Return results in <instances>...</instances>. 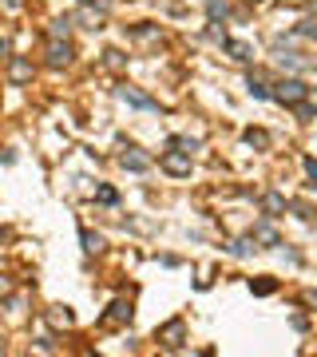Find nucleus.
Here are the masks:
<instances>
[{
  "mask_svg": "<svg viewBox=\"0 0 317 357\" xmlns=\"http://www.w3.org/2000/svg\"><path fill=\"white\" fill-rule=\"evenodd\" d=\"M269 99H278L282 108H298L301 99H309V83L294 80V76H285V80H278L274 88H269Z\"/></svg>",
  "mask_w": 317,
  "mask_h": 357,
  "instance_id": "nucleus-1",
  "label": "nucleus"
},
{
  "mask_svg": "<svg viewBox=\"0 0 317 357\" xmlns=\"http://www.w3.org/2000/svg\"><path fill=\"white\" fill-rule=\"evenodd\" d=\"M72 60H76L72 40H68V36H48V64H52V68H68Z\"/></svg>",
  "mask_w": 317,
  "mask_h": 357,
  "instance_id": "nucleus-2",
  "label": "nucleus"
},
{
  "mask_svg": "<svg viewBox=\"0 0 317 357\" xmlns=\"http://www.w3.org/2000/svg\"><path fill=\"white\" fill-rule=\"evenodd\" d=\"M158 167H163L171 178H187L190 175V155H187V151H174V147H167V151H163V159H158Z\"/></svg>",
  "mask_w": 317,
  "mask_h": 357,
  "instance_id": "nucleus-3",
  "label": "nucleus"
},
{
  "mask_svg": "<svg viewBox=\"0 0 317 357\" xmlns=\"http://www.w3.org/2000/svg\"><path fill=\"white\" fill-rule=\"evenodd\" d=\"M158 341H163V349H183V341H187V322H183V318H171V322L158 329Z\"/></svg>",
  "mask_w": 317,
  "mask_h": 357,
  "instance_id": "nucleus-4",
  "label": "nucleus"
},
{
  "mask_svg": "<svg viewBox=\"0 0 317 357\" xmlns=\"http://www.w3.org/2000/svg\"><path fill=\"white\" fill-rule=\"evenodd\" d=\"M119 167H123V171H135V175H143V171H151V155H147V151H139V147H123V151H119Z\"/></svg>",
  "mask_w": 317,
  "mask_h": 357,
  "instance_id": "nucleus-5",
  "label": "nucleus"
},
{
  "mask_svg": "<svg viewBox=\"0 0 317 357\" xmlns=\"http://www.w3.org/2000/svg\"><path fill=\"white\" fill-rule=\"evenodd\" d=\"M72 20H79L83 28H92V32H99V28L108 24V8H103V4H99V8H95V4H79V12H76Z\"/></svg>",
  "mask_w": 317,
  "mask_h": 357,
  "instance_id": "nucleus-6",
  "label": "nucleus"
},
{
  "mask_svg": "<svg viewBox=\"0 0 317 357\" xmlns=\"http://www.w3.org/2000/svg\"><path fill=\"white\" fill-rule=\"evenodd\" d=\"M131 314H135V309H131V302H127V298H115V302L108 306V314H103V325L119 329V325L131 322Z\"/></svg>",
  "mask_w": 317,
  "mask_h": 357,
  "instance_id": "nucleus-7",
  "label": "nucleus"
},
{
  "mask_svg": "<svg viewBox=\"0 0 317 357\" xmlns=\"http://www.w3.org/2000/svg\"><path fill=\"white\" fill-rule=\"evenodd\" d=\"M119 99H123V103H131V108H139V112H158L155 99L147 96V92H139V88H131V83H123V88H119Z\"/></svg>",
  "mask_w": 317,
  "mask_h": 357,
  "instance_id": "nucleus-8",
  "label": "nucleus"
},
{
  "mask_svg": "<svg viewBox=\"0 0 317 357\" xmlns=\"http://www.w3.org/2000/svg\"><path fill=\"white\" fill-rule=\"evenodd\" d=\"M250 243H258L262 250H274V246H282V234L269 227V223H254V227H250Z\"/></svg>",
  "mask_w": 317,
  "mask_h": 357,
  "instance_id": "nucleus-9",
  "label": "nucleus"
},
{
  "mask_svg": "<svg viewBox=\"0 0 317 357\" xmlns=\"http://www.w3.org/2000/svg\"><path fill=\"white\" fill-rule=\"evenodd\" d=\"M222 52H226L230 60H238V64H250L254 60V48L246 40H226V36H222Z\"/></svg>",
  "mask_w": 317,
  "mask_h": 357,
  "instance_id": "nucleus-10",
  "label": "nucleus"
},
{
  "mask_svg": "<svg viewBox=\"0 0 317 357\" xmlns=\"http://www.w3.org/2000/svg\"><path fill=\"white\" fill-rule=\"evenodd\" d=\"M131 40H139V44H163V28L158 24H135V28H127Z\"/></svg>",
  "mask_w": 317,
  "mask_h": 357,
  "instance_id": "nucleus-11",
  "label": "nucleus"
},
{
  "mask_svg": "<svg viewBox=\"0 0 317 357\" xmlns=\"http://www.w3.org/2000/svg\"><path fill=\"white\" fill-rule=\"evenodd\" d=\"M258 203H262V211H266L269 218H278V214H285V207H289L282 191H262V198H258Z\"/></svg>",
  "mask_w": 317,
  "mask_h": 357,
  "instance_id": "nucleus-12",
  "label": "nucleus"
},
{
  "mask_svg": "<svg viewBox=\"0 0 317 357\" xmlns=\"http://www.w3.org/2000/svg\"><path fill=\"white\" fill-rule=\"evenodd\" d=\"M8 80L12 83H32V64L20 56H8Z\"/></svg>",
  "mask_w": 317,
  "mask_h": 357,
  "instance_id": "nucleus-13",
  "label": "nucleus"
},
{
  "mask_svg": "<svg viewBox=\"0 0 317 357\" xmlns=\"http://www.w3.org/2000/svg\"><path fill=\"white\" fill-rule=\"evenodd\" d=\"M242 139H246V147H254V151H266V147L274 143L266 127H246V135H242Z\"/></svg>",
  "mask_w": 317,
  "mask_h": 357,
  "instance_id": "nucleus-14",
  "label": "nucleus"
},
{
  "mask_svg": "<svg viewBox=\"0 0 317 357\" xmlns=\"http://www.w3.org/2000/svg\"><path fill=\"white\" fill-rule=\"evenodd\" d=\"M79 243H83V254H99V250H103V238H99V234H95V230H79Z\"/></svg>",
  "mask_w": 317,
  "mask_h": 357,
  "instance_id": "nucleus-15",
  "label": "nucleus"
},
{
  "mask_svg": "<svg viewBox=\"0 0 317 357\" xmlns=\"http://www.w3.org/2000/svg\"><path fill=\"white\" fill-rule=\"evenodd\" d=\"M274 290H278L274 278H250V294H258V298H269Z\"/></svg>",
  "mask_w": 317,
  "mask_h": 357,
  "instance_id": "nucleus-16",
  "label": "nucleus"
},
{
  "mask_svg": "<svg viewBox=\"0 0 317 357\" xmlns=\"http://www.w3.org/2000/svg\"><path fill=\"white\" fill-rule=\"evenodd\" d=\"M246 88H250V96H254V99H269V88L262 83V76H254V72L246 76Z\"/></svg>",
  "mask_w": 317,
  "mask_h": 357,
  "instance_id": "nucleus-17",
  "label": "nucleus"
},
{
  "mask_svg": "<svg viewBox=\"0 0 317 357\" xmlns=\"http://www.w3.org/2000/svg\"><path fill=\"white\" fill-rule=\"evenodd\" d=\"M206 12H210V20H226L230 17V4L226 0H206Z\"/></svg>",
  "mask_w": 317,
  "mask_h": 357,
  "instance_id": "nucleus-18",
  "label": "nucleus"
},
{
  "mask_svg": "<svg viewBox=\"0 0 317 357\" xmlns=\"http://www.w3.org/2000/svg\"><path fill=\"white\" fill-rule=\"evenodd\" d=\"M103 64H108L111 72H123L127 60H123V52H119V48H108V52H103Z\"/></svg>",
  "mask_w": 317,
  "mask_h": 357,
  "instance_id": "nucleus-19",
  "label": "nucleus"
},
{
  "mask_svg": "<svg viewBox=\"0 0 317 357\" xmlns=\"http://www.w3.org/2000/svg\"><path fill=\"white\" fill-rule=\"evenodd\" d=\"M48 322H52V325H72L76 318H72V309H68V306H56L52 314H48Z\"/></svg>",
  "mask_w": 317,
  "mask_h": 357,
  "instance_id": "nucleus-20",
  "label": "nucleus"
},
{
  "mask_svg": "<svg viewBox=\"0 0 317 357\" xmlns=\"http://www.w3.org/2000/svg\"><path fill=\"white\" fill-rule=\"evenodd\" d=\"M167 147H174V151H187V155H190V151H198V139H190V135H174Z\"/></svg>",
  "mask_w": 317,
  "mask_h": 357,
  "instance_id": "nucleus-21",
  "label": "nucleus"
},
{
  "mask_svg": "<svg viewBox=\"0 0 317 357\" xmlns=\"http://www.w3.org/2000/svg\"><path fill=\"white\" fill-rule=\"evenodd\" d=\"M289 207H294V211H298V218H305V223H314V218H317L309 203H289Z\"/></svg>",
  "mask_w": 317,
  "mask_h": 357,
  "instance_id": "nucleus-22",
  "label": "nucleus"
},
{
  "mask_svg": "<svg viewBox=\"0 0 317 357\" xmlns=\"http://www.w3.org/2000/svg\"><path fill=\"white\" fill-rule=\"evenodd\" d=\"M226 250H230L234 258H246V254H250V238H246V243H226Z\"/></svg>",
  "mask_w": 317,
  "mask_h": 357,
  "instance_id": "nucleus-23",
  "label": "nucleus"
},
{
  "mask_svg": "<svg viewBox=\"0 0 317 357\" xmlns=\"http://www.w3.org/2000/svg\"><path fill=\"white\" fill-rule=\"evenodd\" d=\"M95 198H99V203H115V198H119V195H115L111 187H99V191H95Z\"/></svg>",
  "mask_w": 317,
  "mask_h": 357,
  "instance_id": "nucleus-24",
  "label": "nucleus"
},
{
  "mask_svg": "<svg viewBox=\"0 0 317 357\" xmlns=\"http://www.w3.org/2000/svg\"><path fill=\"white\" fill-rule=\"evenodd\" d=\"M298 36H309V40H314V36H317V24H314V20H305V24H298Z\"/></svg>",
  "mask_w": 317,
  "mask_h": 357,
  "instance_id": "nucleus-25",
  "label": "nucleus"
},
{
  "mask_svg": "<svg viewBox=\"0 0 317 357\" xmlns=\"http://www.w3.org/2000/svg\"><path fill=\"white\" fill-rule=\"evenodd\" d=\"M12 56V44H8V36H0V60H8Z\"/></svg>",
  "mask_w": 317,
  "mask_h": 357,
  "instance_id": "nucleus-26",
  "label": "nucleus"
},
{
  "mask_svg": "<svg viewBox=\"0 0 317 357\" xmlns=\"http://www.w3.org/2000/svg\"><path fill=\"white\" fill-rule=\"evenodd\" d=\"M301 302H305V306H314V309H317V290H305V294H301Z\"/></svg>",
  "mask_w": 317,
  "mask_h": 357,
  "instance_id": "nucleus-27",
  "label": "nucleus"
},
{
  "mask_svg": "<svg viewBox=\"0 0 317 357\" xmlns=\"http://www.w3.org/2000/svg\"><path fill=\"white\" fill-rule=\"evenodd\" d=\"M4 294H12V278L0 274V298H4Z\"/></svg>",
  "mask_w": 317,
  "mask_h": 357,
  "instance_id": "nucleus-28",
  "label": "nucleus"
},
{
  "mask_svg": "<svg viewBox=\"0 0 317 357\" xmlns=\"http://www.w3.org/2000/svg\"><path fill=\"white\" fill-rule=\"evenodd\" d=\"M305 175H309V178L317 183V159H305Z\"/></svg>",
  "mask_w": 317,
  "mask_h": 357,
  "instance_id": "nucleus-29",
  "label": "nucleus"
},
{
  "mask_svg": "<svg viewBox=\"0 0 317 357\" xmlns=\"http://www.w3.org/2000/svg\"><path fill=\"white\" fill-rule=\"evenodd\" d=\"M79 4H103V0H79Z\"/></svg>",
  "mask_w": 317,
  "mask_h": 357,
  "instance_id": "nucleus-30",
  "label": "nucleus"
},
{
  "mask_svg": "<svg viewBox=\"0 0 317 357\" xmlns=\"http://www.w3.org/2000/svg\"><path fill=\"white\" fill-rule=\"evenodd\" d=\"M4 4H8V8H16V4H20V0H4Z\"/></svg>",
  "mask_w": 317,
  "mask_h": 357,
  "instance_id": "nucleus-31",
  "label": "nucleus"
},
{
  "mask_svg": "<svg viewBox=\"0 0 317 357\" xmlns=\"http://www.w3.org/2000/svg\"><path fill=\"white\" fill-rule=\"evenodd\" d=\"M0 354H4V341H0Z\"/></svg>",
  "mask_w": 317,
  "mask_h": 357,
  "instance_id": "nucleus-32",
  "label": "nucleus"
}]
</instances>
